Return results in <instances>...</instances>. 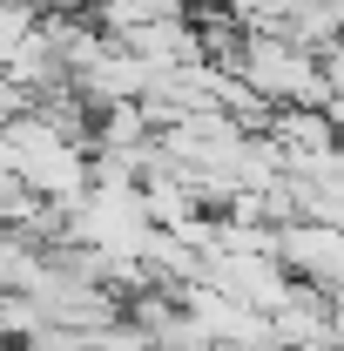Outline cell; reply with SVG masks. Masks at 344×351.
<instances>
[{"label": "cell", "mask_w": 344, "mask_h": 351, "mask_svg": "<svg viewBox=\"0 0 344 351\" xmlns=\"http://www.w3.org/2000/svg\"><path fill=\"white\" fill-rule=\"evenodd\" d=\"M277 263L297 277V284H317V291H344V230L338 223H310V217H291L277 223Z\"/></svg>", "instance_id": "2"}, {"label": "cell", "mask_w": 344, "mask_h": 351, "mask_svg": "<svg viewBox=\"0 0 344 351\" xmlns=\"http://www.w3.org/2000/svg\"><path fill=\"white\" fill-rule=\"evenodd\" d=\"M47 250L27 237V230H14V223H0V291H34V277H41Z\"/></svg>", "instance_id": "6"}, {"label": "cell", "mask_w": 344, "mask_h": 351, "mask_svg": "<svg viewBox=\"0 0 344 351\" xmlns=\"http://www.w3.org/2000/svg\"><path fill=\"white\" fill-rule=\"evenodd\" d=\"M0 351H14V345H0Z\"/></svg>", "instance_id": "13"}, {"label": "cell", "mask_w": 344, "mask_h": 351, "mask_svg": "<svg viewBox=\"0 0 344 351\" xmlns=\"http://www.w3.org/2000/svg\"><path fill=\"white\" fill-rule=\"evenodd\" d=\"M0 75L21 88L27 101H41V95H54V88H68V61H61V47L47 41V27L34 21V34L14 47L7 61H0Z\"/></svg>", "instance_id": "5"}, {"label": "cell", "mask_w": 344, "mask_h": 351, "mask_svg": "<svg viewBox=\"0 0 344 351\" xmlns=\"http://www.w3.org/2000/svg\"><path fill=\"white\" fill-rule=\"evenodd\" d=\"M68 88L101 115V108H115V101H142V88H149V61L129 54L122 41H108L95 61H82V68L68 75Z\"/></svg>", "instance_id": "3"}, {"label": "cell", "mask_w": 344, "mask_h": 351, "mask_svg": "<svg viewBox=\"0 0 344 351\" xmlns=\"http://www.w3.org/2000/svg\"><path fill=\"white\" fill-rule=\"evenodd\" d=\"M317 351H338V345H317Z\"/></svg>", "instance_id": "12"}, {"label": "cell", "mask_w": 344, "mask_h": 351, "mask_svg": "<svg viewBox=\"0 0 344 351\" xmlns=\"http://www.w3.org/2000/svg\"><path fill=\"white\" fill-rule=\"evenodd\" d=\"M236 75L257 88L270 108H331V82L317 68V54H304L284 34H243V61Z\"/></svg>", "instance_id": "1"}, {"label": "cell", "mask_w": 344, "mask_h": 351, "mask_svg": "<svg viewBox=\"0 0 344 351\" xmlns=\"http://www.w3.org/2000/svg\"><path fill=\"white\" fill-rule=\"evenodd\" d=\"M270 317V338L291 351H317V345H338V331H331V291H317V284H297L291 277V291H284V304L263 311Z\"/></svg>", "instance_id": "4"}, {"label": "cell", "mask_w": 344, "mask_h": 351, "mask_svg": "<svg viewBox=\"0 0 344 351\" xmlns=\"http://www.w3.org/2000/svg\"><path fill=\"white\" fill-rule=\"evenodd\" d=\"M34 21H41V14H34L27 0H0V61L27 41V34H34Z\"/></svg>", "instance_id": "8"}, {"label": "cell", "mask_w": 344, "mask_h": 351, "mask_svg": "<svg viewBox=\"0 0 344 351\" xmlns=\"http://www.w3.org/2000/svg\"><path fill=\"white\" fill-rule=\"evenodd\" d=\"M27 210H34V189L21 182V169H14V162H0V223H21Z\"/></svg>", "instance_id": "9"}, {"label": "cell", "mask_w": 344, "mask_h": 351, "mask_svg": "<svg viewBox=\"0 0 344 351\" xmlns=\"http://www.w3.org/2000/svg\"><path fill=\"white\" fill-rule=\"evenodd\" d=\"M324 115H331V129H338V142H344V95H331V108H324Z\"/></svg>", "instance_id": "11"}, {"label": "cell", "mask_w": 344, "mask_h": 351, "mask_svg": "<svg viewBox=\"0 0 344 351\" xmlns=\"http://www.w3.org/2000/svg\"><path fill=\"white\" fill-rule=\"evenodd\" d=\"M47 317H41V304H34V298H27V291H0V345H27V338H34V331H41Z\"/></svg>", "instance_id": "7"}, {"label": "cell", "mask_w": 344, "mask_h": 351, "mask_svg": "<svg viewBox=\"0 0 344 351\" xmlns=\"http://www.w3.org/2000/svg\"><path fill=\"white\" fill-rule=\"evenodd\" d=\"M317 68H324L331 95H344V41H331V47H324V54H317Z\"/></svg>", "instance_id": "10"}]
</instances>
